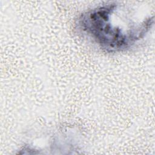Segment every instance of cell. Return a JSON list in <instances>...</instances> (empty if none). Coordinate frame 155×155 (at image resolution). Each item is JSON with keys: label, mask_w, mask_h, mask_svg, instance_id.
Listing matches in <instances>:
<instances>
[{"label": "cell", "mask_w": 155, "mask_h": 155, "mask_svg": "<svg viewBox=\"0 0 155 155\" xmlns=\"http://www.w3.org/2000/svg\"><path fill=\"white\" fill-rule=\"evenodd\" d=\"M154 8L142 2H110L82 13L78 27L101 48L117 52L143 39L154 24Z\"/></svg>", "instance_id": "cell-1"}]
</instances>
